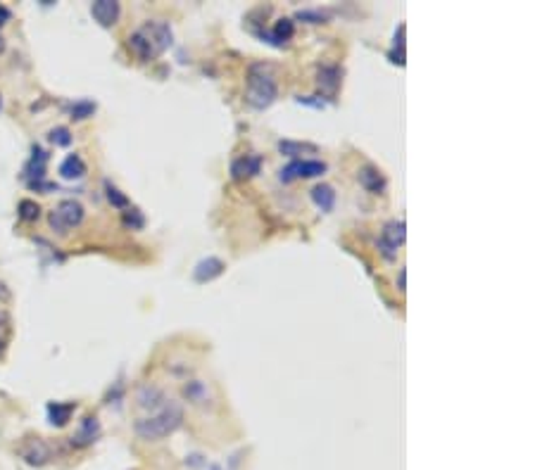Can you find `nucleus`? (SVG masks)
I'll list each match as a JSON object with an SVG mask.
<instances>
[{"mask_svg":"<svg viewBox=\"0 0 535 470\" xmlns=\"http://www.w3.org/2000/svg\"><path fill=\"white\" fill-rule=\"evenodd\" d=\"M181 423H184V408L176 404L174 399L165 397L160 404L148 408L145 415H140L136 423H133V430H136L140 440L158 442L179 430Z\"/></svg>","mask_w":535,"mask_h":470,"instance_id":"obj_1","label":"nucleus"},{"mask_svg":"<svg viewBox=\"0 0 535 470\" xmlns=\"http://www.w3.org/2000/svg\"><path fill=\"white\" fill-rule=\"evenodd\" d=\"M172 40H174L172 26L167 22L155 19V22H145L143 26H138V29L128 36L126 47L138 62H150V60L160 57L162 52L172 45Z\"/></svg>","mask_w":535,"mask_h":470,"instance_id":"obj_2","label":"nucleus"},{"mask_svg":"<svg viewBox=\"0 0 535 470\" xmlns=\"http://www.w3.org/2000/svg\"><path fill=\"white\" fill-rule=\"evenodd\" d=\"M279 86H276V74L269 65H250L248 69V88H246V102L255 110H267L276 100Z\"/></svg>","mask_w":535,"mask_h":470,"instance_id":"obj_3","label":"nucleus"},{"mask_svg":"<svg viewBox=\"0 0 535 470\" xmlns=\"http://www.w3.org/2000/svg\"><path fill=\"white\" fill-rule=\"evenodd\" d=\"M84 207H81V202L77 200H62L57 204L55 209L48 214V223L50 228L55 230V233L65 235L70 233L72 228H77L81 221H84Z\"/></svg>","mask_w":535,"mask_h":470,"instance_id":"obj_4","label":"nucleus"},{"mask_svg":"<svg viewBox=\"0 0 535 470\" xmlns=\"http://www.w3.org/2000/svg\"><path fill=\"white\" fill-rule=\"evenodd\" d=\"M404 237H407V226H404L402 219H392L383 226L381 237H378V250L385 259H395L397 250L404 245Z\"/></svg>","mask_w":535,"mask_h":470,"instance_id":"obj_5","label":"nucleus"},{"mask_svg":"<svg viewBox=\"0 0 535 470\" xmlns=\"http://www.w3.org/2000/svg\"><path fill=\"white\" fill-rule=\"evenodd\" d=\"M326 162L321 160H293L288 167L281 169L279 179L283 183H290L295 179H316V176L326 174Z\"/></svg>","mask_w":535,"mask_h":470,"instance_id":"obj_6","label":"nucleus"},{"mask_svg":"<svg viewBox=\"0 0 535 470\" xmlns=\"http://www.w3.org/2000/svg\"><path fill=\"white\" fill-rule=\"evenodd\" d=\"M91 15L100 26L110 29L119 19V3H114V0H96V3L91 5Z\"/></svg>","mask_w":535,"mask_h":470,"instance_id":"obj_7","label":"nucleus"},{"mask_svg":"<svg viewBox=\"0 0 535 470\" xmlns=\"http://www.w3.org/2000/svg\"><path fill=\"white\" fill-rule=\"evenodd\" d=\"M262 169V157L260 155H243L238 160L231 162V176L236 181L250 179V176L260 174Z\"/></svg>","mask_w":535,"mask_h":470,"instance_id":"obj_8","label":"nucleus"},{"mask_svg":"<svg viewBox=\"0 0 535 470\" xmlns=\"http://www.w3.org/2000/svg\"><path fill=\"white\" fill-rule=\"evenodd\" d=\"M341 77H343L341 67L324 65V67H319V74H316V84H319V88L329 95V98H333V95L338 93V88H341Z\"/></svg>","mask_w":535,"mask_h":470,"instance_id":"obj_9","label":"nucleus"},{"mask_svg":"<svg viewBox=\"0 0 535 470\" xmlns=\"http://www.w3.org/2000/svg\"><path fill=\"white\" fill-rule=\"evenodd\" d=\"M357 181H360L362 186L369 190V193H376V195H381L383 190H385V186H388V181H385V176H383L381 169L371 167V164L362 167L360 172H357Z\"/></svg>","mask_w":535,"mask_h":470,"instance_id":"obj_10","label":"nucleus"},{"mask_svg":"<svg viewBox=\"0 0 535 470\" xmlns=\"http://www.w3.org/2000/svg\"><path fill=\"white\" fill-rule=\"evenodd\" d=\"M224 269H226V264L221 262V259L207 257V259H202V262H198V267H195V271H193V278L198 283H209L224 274Z\"/></svg>","mask_w":535,"mask_h":470,"instance_id":"obj_11","label":"nucleus"},{"mask_svg":"<svg viewBox=\"0 0 535 470\" xmlns=\"http://www.w3.org/2000/svg\"><path fill=\"white\" fill-rule=\"evenodd\" d=\"M98 435H100L98 418H96V415H88V418H84V423H81L79 432L72 437V444L74 447H88V444H93V442L98 440Z\"/></svg>","mask_w":535,"mask_h":470,"instance_id":"obj_12","label":"nucleus"},{"mask_svg":"<svg viewBox=\"0 0 535 470\" xmlns=\"http://www.w3.org/2000/svg\"><path fill=\"white\" fill-rule=\"evenodd\" d=\"M22 456L26 463H31V466H43V463L50 459V449L43 440H29L22 447Z\"/></svg>","mask_w":535,"mask_h":470,"instance_id":"obj_13","label":"nucleus"},{"mask_svg":"<svg viewBox=\"0 0 535 470\" xmlns=\"http://www.w3.org/2000/svg\"><path fill=\"white\" fill-rule=\"evenodd\" d=\"M77 411V404L74 401H50L48 404V420L50 425L55 427H65L70 423L72 413Z\"/></svg>","mask_w":535,"mask_h":470,"instance_id":"obj_14","label":"nucleus"},{"mask_svg":"<svg viewBox=\"0 0 535 470\" xmlns=\"http://www.w3.org/2000/svg\"><path fill=\"white\" fill-rule=\"evenodd\" d=\"M86 172H88V167H86V162L81 160V155H70V157H65V162L60 164V176H62V179H67V181H79V179H84Z\"/></svg>","mask_w":535,"mask_h":470,"instance_id":"obj_15","label":"nucleus"},{"mask_svg":"<svg viewBox=\"0 0 535 470\" xmlns=\"http://www.w3.org/2000/svg\"><path fill=\"white\" fill-rule=\"evenodd\" d=\"M311 200H314V204L321 212H331L336 204V190L326 186V183H319V186L311 188Z\"/></svg>","mask_w":535,"mask_h":470,"instance_id":"obj_16","label":"nucleus"},{"mask_svg":"<svg viewBox=\"0 0 535 470\" xmlns=\"http://www.w3.org/2000/svg\"><path fill=\"white\" fill-rule=\"evenodd\" d=\"M295 36V22L288 17L279 19V22L274 24V31H272V43L276 45H283L286 40H290Z\"/></svg>","mask_w":535,"mask_h":470,"instance_id":"obj_17","label":"nucleus"},{"mask_svg":"<svg viewBox=\"0 0 535 470\" xmlns=\"http://www.w3.org/2000/svg\"><path fill=\"white\" fill-rule=\"evenodd\" d=\"M279 150H281L283 155H288V157H297L300 152H316V145H311V142L281 140V142H279Z\"/></svg>","mask_w":535,"mask_h":470,"instance_id":"obj_18","label":"nucleus"},{"mask_svg":"<svg viewBox=\"0 0 535 470\" xmlns=\"http://www.w3.org/2000/svg\"><path fill=\"white\" fill-rule=\"evenodd\" d=\"M93 112H96V102H91V100H81V102H74L72 105V119H77V121L93 117Z\"/></svg>","mask_w":535,"mask_h":470,"instance_id":"obj_19","label":"nucleus"},{"mask_svg":"<svg viewBox=\"0 0 535 470\" xmlns=\"http://www.w3.org/2000/svg\"><path fill=\"white\" fill-rule=\"evenodd\" d=\"M38 214H40V207L33 200L19 202V219H22V221H36Z\"/></svg>","mask_w":535,"mask_h":470,"instance_id":"obj_20","label":"nucleus"},{"mask_svg":"<svg viewBox=\"0 0 535 470\" xmlns=\"http://www.w3.org/2000/svg\"><path fill=\"white\" fill-rule=\"evenodd\" d=\"M105 190H107V200H110L112 207H117V209H124V207H128V197H126V195H121L119 190L114 188L110 181L105 183Z\"/></svg>","mask_w":535,"mask_h":470,"instance_id":"obj_21","label":"nucleus"},{"mask_svg":"<svg viewBox=\"0 0 535 470\" xmlns=\"http://www.w3.org/2000/svg\"><path fill=\"white\" fill-rule=\"evenodd\" d=\"M121 221H124L126 228H143V223H145L143 214H140L138 209H126L124 216H121Z\"/></svg>","mask_w":535,"mask_h":470,"instance_id":"obj_22","label":"nucleus"},{"mask_svg":"<svg viewBox=\"0 0 535 470\" xmlns=\"http://www.w3.org/2000/svg\"><path fill=\"white\" fill-rule=\"evenodd\" d=\"M50 140L55 142V145H70L72 142V135H70V128H65V126H57V128H53L50 131Z\"/></svg>","mask_w":535,"mask_h":470,"instance_id":"obj_23","label":"nucleus"},{"mask_svg":"<svg viewBox=\"0 0 535 470\" xmlns=\"http://www.w3.org/2000/svg\"><path fill=\"white\" fill-rule=\"evenodd\" d=\"M297 17H300V19H311L314 24H321L329 15H326V12H300Z\"/></svg>","mask_w":535,"mask_h":470,"instance_id":"obj_24","label":"nucleus"},{"mask_svg":"<svg viewBox=\"0 0 535 470\" xmlns=\"http://www.w3.org/2000/svg\"><path fill=\"white\" fill-rule=\"evenodd\" d=\"M404 281H407V271L404 269H399V274H397V288L404 292Z\"/></svg>","mask_w":535,"mask_h":470,"instance_id":"obj_25","label":"nucleus"},{"mask_svg":"<svg viewBox=\"0 0 535 470\" xmlns=\"http://www.w3.org/2000/svg\"><path fill=\"white\" fill-rule=\"evenodd\" d=\"M8 19H10V10L5 8V5H0V26L8 22Z\"/></svg>","mask_w":535,"mask_h":470,"instance_id":"obj_26","label":"nucleus"},{"mask_svg":"<svg viewBox=\"0 0 535 470\" xmlns=\"http://www.w3.org/2000/svg\"><path fill=\"white\" fill-rule=\"evenodd\" d=\"M5 318H8V316H5V313H0V321H5ZM8 323H10V321H8ZM8 323H3V325H0V328H8ZM3 342H5V340L0 337V347H3Z\"/></svg>","mask_w":535,"mask_h":470,"instance_id":"obj_27","label":"nucleus"},{"mask_svg":"<svg viewBox=\"0 0 535 470\" xmlns=\"http://www.w3.org/2000/svg\"><path fill=\"white\" fill-rule=\"evenodd\" d=\"M0 107H3V100H0Z\"/></svg>","mask_w":535,"mask_h":470,"instance_id":"obj_28","label":"nucleus"}]
</instances>
